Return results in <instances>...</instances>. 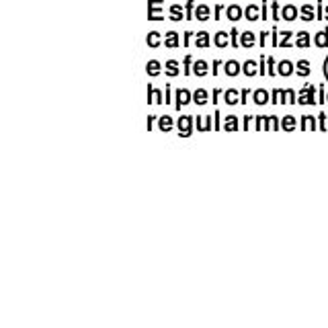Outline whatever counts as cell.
Here are the masks:
<instances>
[{
	"instance_id": "1",
	"label": "cell",
	"mask_w": 328,
	"mask_h": 328,
	"mask_svg": "<svg viewBox=\"0 0 328 328\" xmlns=\"http://www.w3.org/2000/svg\"><path fill=\"white\" fill-rule=\"evenodd\" d=\"M254 129L256 131H277L281 129V119L275 115H259L254 117Z\"/></svg>"
},
{
	"instance_id": "2",
	"label": "cell",
	"mask_w": 328,
	"mask_h": 328,
	"mask_svg": "<svg viewBox=\"0 0 328 328\" xmlns=\"http://www.w3.org/2000/svg\"><path fill=\"white\" fill-rule=\"evenodd\" d=\"M271 103L273 105H295L297 95L291 88H275L271 92Z\"/></svg>"
},
{
	"instance_id": "3",
	"label": "cell",
	"mask_w": 328,
	"mask_h": 328,
	"mask_svg": "<svg viewBox=\"0 0 328 328\" xmlns=\"http://www.w3.org/2000/svg\"><path fill=\"white\" fill-rule=\"evenodd\" d=\"M193 127H195V117H193V115H183V117H179L177 129H179V135H181V137H191Z\"/></svg>"
},
{
	"instance_id": "4",
	"label": "cell",
	"mask_w": 328,
	"mask_h": 328,
	"mask_svg": "<svg viewBox=\"0 0 328 328\" xmlns=\"http://www.w3.org/2000/svg\"><path fill=\"white\" fill-rule=\"evenodd\" d=\"M318 97H316V86H303L297 95V105H316Z\"/></svg>"
},
{
	"instance_id": "5",
	"label": "cell",
	"mask_w": 328,
	"mask_h": 328,
	"mask_svg": "<svg viewBox=\"0 0 328 328\" xmlns=\"http://www.w3.org/2000/svg\"><path fill=\"white\" fill-rule=\"evenodd\" d=\"M189 103H193V92L187 90V88H179V90L175 92V109L181 111V109L187 107Z\"/></svg>"
},
{
	"instance_id": "6",
	"label": "cell",
	"mask_w": 328,
	"mask_h": 328,
	"mask_svg": "<svg viewBox=\"0 0 328 328\" xmlns=\"http://www.w3.org/2000/svg\"><path fill=\"white\" fill-rule=\"evenodd\" d=\"M195 129L201 131V133H207V131L216 129L214 123H212V115H195Z\"/></svg>"
},
{
	"instance_id": "7",
	"label": "cell",
	"mask_w": 328,
	"mask_h": 328,
	"mask_svg": "<svg viewBox=\"0 0 328 328\" xmlns=\"http://www.w3.org/2000/svg\"><path fill=\"white\" fill-rule=\"evenodd\" d=\"M146 103L148 105H162L164 101H162V90H158V88H154L152 84H148V97H146Z\"/></svg>"
},
{
	"instance_id": "8",
	"label": "cell",
	"mask_w": 328,
	"mask_h": 328,
	"mask_svg": "<svg viewBox=\"0 0 328 328\" xmlns=\"http://www.w3.org/2000/svg\"><path fill=\"white\" fill-rule=\"evenodd\" d=\"M269 101H271V95H269L265 88H256V90H252V103H254V105L263 107V105H267Z\"/></svg>"
},
{
	"instance_id": "9",
	"label": "cell",
	"mask_w": 328,
	"mask_h": 328,
	"mask_svg": "<svg viewBox=\"0 0 328 328\" xmlns=\"http://www.w3.org/2000/svg\"><path fill=\"white\" fill-rule=\"evenodd\" d=\"M299 129H301V131H316V129H318L316 117H314V115H301V121H299Z\"/></svg>"
},
{
	"instance_id": "10",
	"label": "cell",
	"mask_w": 328,
	"mask_h": 328,
	"mask_svg": "<svg viewBox=\"0 0 328 328\" xmlns=\"http://www.w3.org/2000/svg\"><path fill=\"white\" fill-rule=\"evenodd\" d=\"M173 127H175V119H173L171 115H162V117H158V129H160L162 133H169Z\"/></svg>"
},
{
	"instance_id": "11",
	"label": "cell",
	"mask_w": 328,
	"mask_h": 328,
	"mask_svg": "<svg viewBox=\"0 0 328 328\" xmlns=\"http://www.w3.org/2000/svg\"><path fill=\"white\" fill-rule=\"evenodd\" d=\"M238 127H240V121H238V117H236V115H228V117L224 119V125H222V129H224V131L234 133V131H238Z\"/></svg>"
},
{
	"instance_id": "12",
	"label": "cell",
	"mask_w": 328,
	"mask_h": 328,
	"mask_svg": "<svg viewBox=\"0 0 328 328\" xmlns=\"http://www.w3.org/2000/svg\"><path fill=\"white\" fill-rule=\"evenodd\" d=\"M193 103L199 105V107L207 105V103H209V92H207L205 88H197V90L193 92Z\"/></svg>"
},
{
	"instance_id": "13",
	"label": "cell",
	"mask_w": 328,
	"mask_h": 328,
	"mask_svg": "<svg viewBox=\"0 0 328 328\" xmlns=\"http://www.w3.org/2000/svg\"><path fill=\"white\" fill-rule=\"evenodd\" d=\"M224 103L226 105H238L240 103V95H238V90H234V88H228V90H224Z\"/></svg>"
},
{
	"instance_id": "14",
	"label": "cell",
	"mask_w": 328,
	"mask_h": 328,
	"mask_svg": "<svg viewBox=\"0 0 328 328\" xmlns=\"http://www.w3.org/2000/svg\"><path fill=\"white\" fill-rule=\"evenodd\" d=\"M224 70H226L228 76H238V74L242 72V66H240L236 60H230V62L224 64Z\"/></svg>"
},
{
	"instance_id": "15",
	"label": "cell",
	"mask_w": 328,
	"mask_h": 328,
	"mask_svg": "<svg viewBox=\"0 0 328 328\" xmlns=\"http://www.w3.org/2000/svg\"><path fill=\"white\" fill-rule=\"evenodd\" d=\"M295 127H297V121H295L293 115H283L281 117V129L283 131H293Z\"/></svg>"
},
{
	"instance_id": "16",
	"label": "cell",
	"mask_w": 328,
	"mask_h": 328,
	"mask_svg": "<svg viewBox=\"0 0 328 328\" xmlns=\"http://www.w3.org/2000/svg\"><path fill=\"white\" fill-rule=\"evenodd\" d=\"M277 72H279L281 76H291V74H293V64H291L289 60H283V62H279Z\"/></svg>"
},
{
	"instance_id": "17",
	"label": "cell",
	"mask_w": 328,
	"mask_h": 328,
	"mask_svg": "<svg viewBox=\"0 0 328 328\" xmlns=\"http://www.w3.org/2000/svg\"><path fill=\"white\" fill-rule=\"evenodd\" d=\"M209 72V68H207V62H203V60H197L195 64H193V74L195 76H205Z\"/></svg>"
},
{
	"instance_id": "18",
	"label": "cell",
	"mask_w": 328,
	"mask_h": 328,
	"mask_svg": "<svg viewBox=\"0 0 328 328\" xmlns=\"http://www.w3.org/2000/svg\"><path fill=\"white\" fill-rule=\"evenodd\" d=\"M146 72H148L150 76H158V74L162 72V66H160V62H156V60H150V62L146 64Z\"/></svg>"
},
{
	"instance_id": "19",
	"label": "cell",
	"mask_w": 328,
	"mask_h": 328,
	"mask_svg": "<svg viewBox=\"0 0 328 328\" xmlns=\"http://www.w3.org/2000/svg\"><path fill=\"white\" fill-rule=\"evenodd\" d=\"M240 45H242V48H252V45H254V35H252L250 31H244V33L240 35Z\"/></svg>"
},
{
	"instance_id": "20",
	"label": "cell",
	"mask_w": 328,
	"mask_h": 328,
	"mask_svg": "<svg viewBox=\"0 0 328 328\" xmlns=\"http://www.w3.org/2000/svg\"><path fill=\"white\" fill-rule=\"evenodd\" d=\"M295 72H297V76H308L310 74V62H306V60H299L297 62V66H295Z\"/></svg>"
},
{
	"instance_id": "21",
	"label": "cell",
	"mask_w": 328,
	"mask_h": 328,
	"mask_svg": "<svg viewBox=\"0 0 328 328\" xmlns=\"http://www.w3.org/2000/svg\"><path fill=\"white\" fill-rule=\"evenodd\" d=\"M167 76H179V62L177 60H169L167 62Z\"/></svg>"
},
{
	"instance_id": "22",
	"label": "cell",
	"mask_w": 328,
	"mask_h": 328,
	"mask_svg": "<svg viewBox=\"0 0 328 328\" xmlns=\"http://www.w3.org/2000/svg\"><path fill=\"white\" fill-rule=\"evenodd\" d=\"M242 72H244L246 76H254V74L259 72V68H256V62H252V60L244 62V66H242Z\"/></svg>"
},
{
	"instance_id": "23",
	"label": "cell",
	"mask_w": 328,
	"mask_h": 328,
	"mask_svg": "<svg viewBox=\"0 0 328 328\" xmlns=\"http://www.w3.org/2000/svg\"><path fill=\"white\" fill-rule=\"evenodd\" d=\"M314 43H316L318 48H326V45H328V29H324V31H320V33L316 35V39H314Z\"/></svg>"
},
{
	"instance_id": "24",
	"label": "cell",
	"mask_w": 328,
	"mask_h": 328,
	"mask_svg": "<svg viewBox=\"0 0 328 328\" xmlns=\"http://www.w3.org/2000/svg\"><path fill=\"white\" fill-rule=\"evenodd\" d=\"M195 19H199V21H207V19H209V9H207L205 5L197 7V11H195Z\"/></svg>"
},
{
	"instance_id": "25",
	"label": "cell",
	"mask_w": 328,
	"mask_h": 328,
	"mask_svg": "<svg viewBox=\"0 0 328 328\" xmlns=\"http://www.w3.org/2000/svg\"><path fill=\"white\" fill-rule=\"evenodd\" d=\"M242 17V9L240 7H236V5H232L230 9H228V19H232V21H238Z\"/></svg>"
},
{
	"instance_id": "26",
	"label": "cell",
	"mask_w": 328,
	"mask_h": 328,
	"mask_svg": "<svg viewBox=\"0 0 328 328\" xmlns=\"http://www.w3.org/2000/svg\"><path fill=\"white\" fill-rule=\"evenodd\" d=\"M167 48H177L179 45V33H175V31H171L169 35H167Z\"/></svg>"
},
{
	"instance_id": "27",
	"label": "cell",
	"mask_w": 328,
	"mask_h": 328,
	"mask_svg": "<svg viewBox=\"0 0 328 328\" xmlns=\"http://www.w3.org/2000/svg\"><path fill=\"white\" fill-rule=\"evenodd\" d=\"M195 45H197V48H207V45H209V35H207V33H197Z\"/></svg>"
},
{
	"instance_id": "28",
	"label": "cell",
	"mask_w": 328,
	"mask_h": 328,
	"mask_svg": "<svg viewBox=\"0 0 328 328\" xmlns=\"http://www.w3.org/2000/svg\"><path fill=\"white\" fill-rule=\"evenodd\" d=\"M295 17H297L295 7H285V9H283V19H285V21H293Z\"/></svg>"
},
{
	"instance_id": "29",
	"label": "cell",
	"mask_w": 328,
	"mask_h": 328,
	"mask_svg": "<svg viewBox=\"0 0 328 328\" xmlns=\"http://www.w3.org/2000/svg\"><path fill=\"white\" fill-rule=\"evenodd\" d=\"M216 45H218V48H226V45H228V33H226V31H220V33L216 35Z\"/></svg>"
},
{
	"instance_id": "30",
	"label": "cell",
	"mask_w": 328,
	"mask_h": 328,
	"mask_svg": "<svg viewBox=\"0 0 328 328\" xmlns=\"http://www.w3.org/2000/svg\"><path fill=\"white\" fill-rule=\"evenodd\" d=\"M295 43H297V48H308V45H310V35L301 31V33L297 35V41H295Z\"/></svg>"
},
{
	"instance_id": "31",
	"label": "cell",
	"mask_w": 328,
	"mask_h": 328,
	"mask_svg": "<svg viewBox=\"0 0 328 328\" xmlns=\"http://www.w3.org/2000/svg\"><path fill=\"white\" fill-rule=\"evenodd\" d=\"M246 19H248V21H256V19H259V9H256L254 5H250V7L246 9Z\"/></svg>"
},
{
	"instance_id": "32",
	"label": "cell",
	"mask_w": 328,
	"mask_h": 328,
	"mask_svg": "<svg viewBox=\"0 0 328 328\" xmlns=\"http://www.w3.org/2000/svg\"><path fill=\"white\" fill-rule=\"evenodd\" d=\"M318 129H320V131H326V129H328V119H326V113H322V111H320V115H318Z\"/></svg>"
},
{
	"instance_id": "33",
	"label": "cell",
	"mask_w": 328,
	"mask_h": 328,
	"mask_svg": "<svg viewBox=\"0 0 328 328\" xmlns=\"http://www.w3.org/2000/svg\"><path fill=\"white\" fill-rule=\"evenodd\" d=\"M158 43H160V35H158L156 31L150 33V35H148V45H150V48H156Z\"/></svg>"
},
{
	"instance_id": "34",
	"label": "cell",
	"mask_w": 328,
	"mask_h": 328,
	"mask_svg": "<svg viewBox=\"0 0 328 328\" xmlns=\"http://www.w3.org/2000/svg\"><path fill=\"white\" fill-rule=\"evenodd\" d=\"M183 74H185V76L193 74V60H191V56L185 58V70H183Z\"/></svg>"
},
{
	"instance_id": "35",
	"label": "cell",
	"mask_w": 328,
	"mask_h": 328,
	"mask_svg": "<svg viewBox=\"0 0 328 328\" xmlns=\"http://www.w3.org/2000/svg\"><path fill=\"white\" fill-rule=\"evenodd\" d=\"M154 121H158V115H148V117H146V127H148V131L154 129Z\"/></svg>"
},
{
	"instance_id": "36",
	"label": "cell",
	"mask_w": 328,
	"mask_h": 328,
	"mask_svg": "<svg viewBox=\"0 0 328 328\" xmlns=\"http://www.w3.org/2000/svg\"><path fill=\"white\" fill-rule=\"evenodd\" d=\"M301 15H303V21H312V19H314V13H312L310 7H303V9H301Z\"/></svg>"
},
{
	"instance_id": "37",
	"label": "cell",
	"mask_w": 328,
	"mask_h": 328,
	"mask_svg": "<svg viewBox=\"0 0 328 328\" xmlns=\"http://www.w3.org/2000/svg\"><path fill=\"white\" fill-rule=\"evenodd\" d=\"M222 125H224V123H222V115H220V111H216V113H214V127H216V129H222Z\"/></svg>"
},
{
	"instance_id": "38",
	"label": "cell",
	"mask_w": 328,
	"mask_h": 328,
	"mask_svg": "<svg viewBox=\"0 0 328 328\" xmlns=\"http://www.w3.org/2000/svg\"><path fill=\"white\" fill-rule=\"evenodd\" d=\"M267 68H269L267 74H269V76H275V60H273V58L267 60Z\"/></svg>"
},
{
	"instance_id": "39",
	"label": "cell",
	"mask_w": 328,
	"mask_h": 328,
	"mask_svg": "<svg viewBox=\"0 0 328 328\" xmlns=\"http://www.w3.org/2000/svg\"><path fill=\"white\" fill-rule=\"evenodd\" d=\"M254 119V115H244V121H242V127H244V131H248L250 129V121Z\"/></svg>"
},
{
	"instance_id": "40",
	"label": "cell",
	"mask_w": 328,
	"mask_h": 328,
	"mask_svg": "<svg viewBox=\"0 0 328 328\" xmlns=\"http://www.w3.org/2000/svg\"><path fill=\"white\" fill-rule=\"evenodd\" d=\"M250 95H252V92H250L248 88H244V90L240 92V103H242V105H244V103H248V97H250Z\"/></svg>"
},
{
	"instance_id": "41",
	"label": "cell",
	"mask_w": 328,
	"mask_h": 328,
	"mask_svg": "<svg viewBox=\"0 0 328 328\" xmlns=\"http://www.w3.org/2000/svg\"><path fill=\"white\" fill-rule=\"evenodd\" d=\"M171 11H173V21H179V19L183 17V13H181V9H179V7H173Z\"/></svg>"
},
{
	"instance_id": "42",
	"label": "cell",
	"mask_w": 328,
	"mask_h": 328,
	"mask_svg": "<svg viewBox=\"0 0 328 328\" xmlns=\"http://www.w3.org/2000/svg\"><path fill=\"white\" fill-rule=\"evenodd\" d=\"M289 39H291V33H283V39L279 41V45H281V48H285V45H289Z\"/></svg>"
},
{
	"instance_id": "43",
	"label": "cell",
	"mask_w": 328,
	"mask_h": 328,
	"mask_svg": "<svg viewBox=\"0 0 328 328\" xmlns=\"http://www.w3.org/2000/svg\"><path fill=\"white\" fill-rule=\"evenodd\" d=\"M222 95H224V92H222V90H220V88H216V90H214V92H212V103H218V99H220V97H222Z\"/></svg>"
},
{
	"instance_id": "44",
	"label": "cell",
	"mask_w": 328,
	"mask_h": 328,
	"mask_svg": "<svg viewBox=\"0 0 328 328\" xmlns=\"http://www.w3.org/2000/svg\"><path fill=\"white\" fill-rule=\"evenodd\" d=\"M318 103H326V95H324V88L320 86V92H318Z\"/></svg>"
},
{
	"instance_id": "45",
	"label": "cell",
	"mask_w": 328,
	"mask_h": 328,
	"mask_svg": "<svg viewBox=\"0 0 328 328\" xmlns=\"http://www.w3.org/2000/svg\"><path fill=\"white\" fill-rule=\"evenodd\" d=\"M230 35H232V45H238V37H236V35H238V31L234 29V31H232Z\"/></svg>"
},
{
	"instance_id": "46",
	"label": "cell",
	"mask_w": 328,
	"mask_h": 328,
	"mask_svg": "<svg viewBox=\"0 0 328 328\" xmlns=\"http://www.w3.org/2000/svg\"><path fill=\"white\" fill-rule=\"evenodd\" d=\"M326 103H328V92H326Z\"/></svg>"
}]
</instances>
